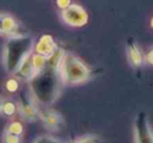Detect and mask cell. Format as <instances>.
Segmentation results:
<instances>
[{"instance_id": "cell-1", "label": "cell", "mask_w": 153, "mask_h": 143, "mask_svg": "<svg viewBox=\"0 0 153 143\" xmlns=\"http://www.w3.org/2000/svg\"><path fill=\"white\" fill-rule=\"evenodd\" d=\"M63 84L59 68L47 64L30 81L33 99L41 104H51L59 97Z\"/></svg>"}, {"instance_id": "cell-2", "label": "cell", "mask_w": 153, "mask_h": 143, "mask_svg": "<svg viewBox=\"0 0 153 143\" xmlns=\"http://www.w3.org/2000/svg\"><path fill=\"white\" fill-rule=\"evenodd\" d=\"M34 46V39L28 35L22 34L7 38L2 52L3 66L7 73L14 75L24 60L33 54Z\"/></svg>"}, {"instance_id": "cell-3", "label": "cell", "mask_w": 153, "mask_h": 143, "mask_svg": "<svg viewBox=\"0 0 153 143\" xmlns=\"http://www.w3.org/2000/svg\"><path fill=\"white\" fill-rule=\"evenodd\" d=\"M59 72L63 83L71 85L87 81L90 75L85 63L72 54H64L59 65Z\"/></svg>"}, {"instance_id": "cell-4", "label": "cell", "mask_w": 153, "mask_h": 143, "mask_svg": "<svg viewBox=\"0 0 153 143\" xmlns=\"http://www.w3.org/2000/svg\"><path fill=\"white\" fill-rule=\"evenodd\" d=\"M135 143H153V130L145 113L137 115L134 121Z\"/></svg>"}, {"instance_id": "cell-5", "label": "cell", "mask_w": 153, "mask_h": 143, "mask_svg": "<svg viewBox=\"0 0 153 143\" xmlns=\"http://www.w3.org/2000/svg\"><path fill=\"white\" fill-rule=\"evenodd\" d=\"M62 19L70 26H83L87 23L88 15L86 11L79 4H70L62 12Z\"/></svg>"}, {"instance_id": "cell-6", "label": "cell", "mask_w": 153, "mask_h": 143, "mask_svg": "<svg viewBox=\"0 0 153 143\" xmlns=\"http://www.w3.org/2000/svg\"><path fill=\"white\" fill-rule=\"evenodd\" d=\"M18 112L22 116V118L30 122L36 121L39 118L38 106L35 103L32 95H27L26 93H22L18 103Z\"/></svg>"}, {"instance_id": "cell-7", "label": "cell", "mask_w": 153, "mask_h": 143, "mask_svg": "<svg viewBox=\"0 0 153 143\" xmlns=\"http://www.w3.org/2000/svg\"><path fill=\"white\" fill-rule=\"evenodd\" d=\"M22 35L20 33V24L12 14L0 12V36L11 38Z\"/></svg>"}, {"instance_id": "cell-8", "label": "cell", "mask_w": 153, "mask_h": 143, "mask_svg": "<svg viewBox=\"0 0 153 143\" xmlns=\"http://www.w3.org/2000/svg\"><path fill=\"white\" fill-rule=\"evenodd\" d=\"M38 116L43 122L44 126L49 130L57 132L63 125V118L59 113L48 109H40L38 107Z\"/></svg>"}, {"instance_id": "cell-9", "label": "cell", "mask_w": 153, "mask_h": 143, "mask_svg": "<svg viewBox=\"0 0 153 143\" xmlns=\"http://www.w3.org/2000/svg\"><path fill=\"white\" fill-rule=\"evenodd\" d=\"M34 49L36 52L35 54L42 56L48 60L57 53L58 47L51 35H43L34 46Z\"/></svg>"}, {"instance_id": "cell-10", "label": "cell", "mask_w": 153, "mask_h": 143, "mask_svg": "<svg viewBox=\"0 0 153 143\" xmlns=\"http://www.w3.org/2000/svg\"><path fill=\"white\" fill-rule=\"evenodd\" d=\"M33 55V54H32ZM32 55L24 60V62L19 66L17 70L15 72L14 76L18 80H23V81H30L36 75V72L34 70V66L32 63Z\"/></svg>"}, {"instance_id": "cell-11", "label": "cell", "mask_w": 153, "mask_h": 143, "mask_svg": "<svg viewBox=\"0 0 153 143\" xmlns=\"http://www.w3.org/2000/svg\"><path fill=\"white\" fill-rule=\"evenodd\" d=\"M127 55H128V61L130 65L133 67H140L143 64V56L140 53V49L136 45L134 41L130 40L128 41L127 44Z\"/></svg>"}, {"instance_id": "cell-12", "label": "cell", "mask_w": 153, "mask_h": 143, "mask_svg": "<svg viewBox=\"0 0 153 143\" xmlns=\"http://www.w3.org/2000/svg\"><path fill=\"white\" fill-rule=\"evenodd\" d=\"M24 132V126L19 121H12L5 126L4 133L10 135H15V136L21 137Z\"/></svg>"}, {"instance_id": "cell-13", "label": "cell", "mask_w": 153, "mask_h": 143, "mask_svg": "<svg viewBox=\"0 0 153 143\" xmlns=\"http://www.w3.org/2000/svg\"><path fill=\"white\" fill-rule=\"evenodd\" d=\"M47 61L48 60L46 58L42 57L40 55H37V54H33L32 55V63L34 66V70L36 72V74L40 73L41 70H43L47 66Z\"/></svg>"}, {"instance_id": "cell-14", "label": "cell", "mask_w": 153, "mask_h": 143, "mask_svg": "<svg viewBox=\"0 0 153 143\" xmlns=\"http://www.w3.org/2000/svg\"><path fill=\"white\" fill-rule=\"evenodd\" d=\"M18 112V105L13 100H5L3 101L2 109L1 114H3L7 117H13L16 113Z\"/></svg>"}, {"instance_id": "cell-15", "label": "cell", "mask_w": 153, "mask_h": 143, "mask_svg": "<svg viewBox=\"0 0 153 143\" xmlns=\"http://www.w3.org/2000/svg\"><path fill=\"white\" fill-rule=\"evenodd\" d=\"M19 86H20L19 80H18L17 78H10V79H7V81H5V84H4L5 90L9 93H12V94L17 92V91L19 90Z\"/></svg>"}, {"instance_id": "cell-16", "label": "cell", "mask_w": 153, "mask_h": 143, "mask_svg": "<svg viewBox=\"0 0 153 143\" xmlns=\"http://www.w3.org/2000/svg\"><path fill=\"white\" fill-rule=\"evenodd\" d=\"M2 143H22V139L19 136L10 134H3L2 137Z\"/></svg>"}, {"instance_id": "cell-17", "label": "cell", "mask_w": 153, "mask_h": 143, "mask_svg": "<svg viewBox=\"0 0 153 143\" xmlns=\"http://www.w3.org/2000/svg\"><path fill=\"white\" fill-rule=\"evenodd\" d=\"M34 143H63L62 141H59L57 139H53L51 137H40L36 139Z\"/></svg>"}, {"instance_id": "cell-18", "label": "cell", "mask_w": 153, "mask_h": 143, "mask_svg": "<svg viewBox=\"0 0 153 143\" xmlns=\"http://www.w3.org/2000/svg\"><path fill=\"white\" fill-rule=\"evenodd\" d=\"M72 143H96V139L91 136H83Z\"/></svg>"}, {"instance_id": "cell-19", "label": "cell", "mask_w": 153, "mask_h": 143, "mask_svg": "<svg viewBox=\"0 0 153 143\" xmlns=\"http://www.w3.org/2000/svg\"><path fill=\"white\" fill-rule=\"evenodd\" d=\"M57 4H58V7H59L65 10V9H67V7H69L71 3H70V1H68V0H66V1H64V0H63V1L59 0V1H57Z\"/></svg>"}, {"instance_id": "cell-20", "label": "cell", "mask_w": 153, "mask_h": 143, "mask_svg": "<svg viewBox=\"0 0 153 143\" xmlns=\"http://www.w3.org/2000/svg\"><path fill=\"white\" fill-rule=\"evenodd\" d=\"M146 58H147V61H148L149 63L152 64V65H153V49H151L150 52H149L148 55H147V57H146Z\"/></svg>"}, {"instance_id": "cell-21", "label": "cell", "mask_w": 153, "mask_h": 143, "mask_svg": "<svg viewBox=\"0 0 153 143\" xmlns=\"http://www.w3.org/2000/svg\"><path fill=\"white\" fill-rule=\"evenodd\" d=\"M3 99L1 98V96H0V114H1V109H2V105H3Z\"/></svg>"}, {"instance_id": "cell-22", "label": "cell", "mask_w": 153, "mask_h": 143, "mask_svg": "<svg viewBox=\"0 0 153 143\" xmlns=\"http://www.w3.org/2000/svg\"><path fill=\"white\" fill-rule=\"evenodd\" d=\"M151 26L153 28V18H152V20H151Z\"/></svg>"}]
</instances>
